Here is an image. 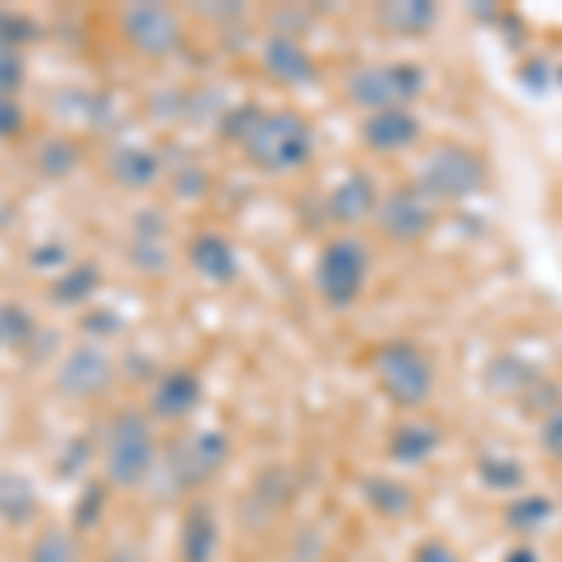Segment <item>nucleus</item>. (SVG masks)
<instances>
[{
	"instance_id": "ddd939ff",
	"label": "nucleus",
	"mask_w": 562,
	"mask_h": 562,
	"mask_svg": "<svg viewBox=\"0 0 562 562\" xmlns=\"http://www.w3.org/2000/svg\"><path fill=\"white\" fill-rule=\"evenodd\" d=\"M105 169L113 177V184L128 188V192H147L161 180V154L139 139L116 143L105 158Z\"/></svg>"
},
{
	"instance_id": "f3484780",
	"label": "nucleus",
	"mask_w": 562,
	"mask_h": 562,
	"mask_svg": "<svg viewBox=\"0 0 562 562\" xmlns=\"http://www.w3.org/2000/svg\"><path fill=\"white\" fill-rule=\"evenodd\" d=\"M42 510V492L34 484V476H26L23 469H0V521L23 529L38 518Z\"/></svg>"
},
{
	"instance_id": "1a4fd4ad",
	"label": "nucleus",
	"mask_w": 562,
	"mask_h": 562,
	"mask_svg": "<svg viewBox=\"0 0 562 562\" xmlns=\"http://www.w3.org/2000/svg\"><path fill=\"white\" fill-rule=\"evenodd\" d=\"M229 435L225 431H192L184 442L173 450L169 458V473H173V484L192 492V487H203L222 473L225 461H229Z\"/></svg>"
},
{
	"instance_id": "b1692460",
	"label": "nucleus",
	"mask_w": 562,
	"mask_h": 562,
	"mask_svg": "<svg viewBox=\"0 0 562 562\" xmlns=\"http://www.w3.org/2000/svg\"><path fill=\"white\" fill-rule=\"evenodd\" d=\"M34 315L15 301H0V352H15L34 341Z\"/></svg>"
},
{
	"instance_id": "f8f14e48",
	"label": "nucleus",
	"mask_w": 562,
	"mask_h": 562,
	"mask_svg": "<svg viewBox=\"0 0 562 562\" xmlns=\"http://www.w3.org/2000/svg\"><path fill=\"white\" fill-rule=\"evenodd\" d=\"M188 267L211 285H233L240 278V251L225 233L203 229L188 240Z\"/></svg>"
},
{
	"instance_id": "473e14b6",
	"label": "nucleus",
	"mask_w": 562,
	"mask_h": 562,
	"mask_svg": "<svg viewBox=\"0 0 562 562\" xmlns=\"http://www.w3.org/2000/svg\"><path fill=\"white\" fill-rule=\"evenodd\" d=\"M105 562H135V555H132V551H113Z\"/></svg>"
},
{
	"instance_id": "9d476101",
	"label": "nucleus",
	"mask_w": 562,
	"mask_h": 562,
	"mask_svg": "<svg viewBox=\"0 0 562 562\" xmlns=\"http://www.w3.org/2000/svg\"><path fill=\"white\" fill-rule=\"evenodd\" d=\"M375 222L390 240L413 244V240H424L431 233L435 206L420 188H397V192H390L386 199H379Z\"/></svg>"
},
{
	"instance_id": "aec40b11",
	"label": "nucleus",
	"mask_w": 562,
	"mask_h": 562,
	"mask_svg": "<svg viewBox=\"0 0 562 562\" xmlns=\"http://www.w3.org/2000/svg\"><path fill=\"white\" fill-rule=\"evenodd\" d=\"M98 285H102V270L94 262H71L49 281V296L65 307H83L94 301Z\"/></svg>"
},
{
	"instance_id": "6ab92c4d",
	"label": "nucleus",
	"mask_w": 562,
	"mask_h": 562,
	"mask_svg": "<svg viewBox=\"0 0 562 562\" xmlns=\"http://www.w3.org/2000/svg\"><path fill=\"white\" fill-rule=\"evenodd\" d=\"M439 442H442V431L435 428V424L405 420L390 435L386 450H390V461H397V465H420V461H428L435 450H439Z\"/></svg>"
},
{
	"instance_id": "7c9ffc66",
	"label": "nucleus",
	"mask_w": 562,
	"mask_h": 562,
	"mask_svg": "<svg viewBox=\"0 0 562 562\" xmlns=\"http://www.w3.org/2000/svg\"><path fill=\"white\" fill-rule=\"evenodd\" d=\"M413 562H461L458 551H450L442 540H424L420 548H416Z\"/></svg>"
},
{
	"instance_id": "2eb2a0df",
	"label": "nucleus",
	"mask_w": 562,
	"mask_h": 562,
	"mask_svg": "<svg viewBox=\"0 0 562 562\" xmlns=\"http://www.w3.org/2000/svg\"><path fill=\"white\" fill-rule=\"evenodd\" d=\"M262 68L285 87H307L315 79V60L293 34H274L262 49Z\"/></svg>"
},
{
	"instance_id": "f03ea898",
	"label": "nucleus",
	"mask_w": 562,
	"mask_h": 562,
	"mask_svg": "<svg viewBox=\"0 0 562 562\" xmlns=\"http://www.w3.org/2000/svg\"><path fill=\"white\" fill-rule=\"evenodd\" d=\"M105 480L121 492H135L158 469V435H154L150 416L143 409H124L113 416L102 447Z\"/></svg>"
},
{
	"instance_id": "a211bd4d",
	"label": "nucleus",
	"mask_w": 562,
	"mask_h": 562,
	"mask_svg": "<svg viewBox=\"0 0 562 562\" xmlns=\"http://www.w3.org/2000/svg\"><path fill=\"white\" fill-rule=\"evenodd\" d=\"M326 211H330L334 222H341V225H357V222H364V217H375L379 188H375V180H371V173H349L330 192Z\"/></svg>"
},
{
	"instance_id": "c85d7f7f",
	"label": "nucleus",
	"mask_w": 562,
	"mask_h": 562,
	"mask_svg": "<svg viewBox=\"0 0 562 562\" xmlns=\"http://www.w3.org/2000/svg\"><path fill=\"white\" fill-rule=\"evenodd\" d=\"M26 128V109L15 94H0V139H15Z\"/></svg>"
},
{
	"instance_id": "0eeeda50",
	"label": "nucleus",
	"mask_w": 562,
	"mask_h": 562,
	"mask_svg": "<svg viewBox=\"0 0 562 562\" xmlns=\"http://www.w3.org/2000/svg\"><path fill=\"white\" fill-rule=\"evenodd\" d=\"M53 383H57L60 394L71 397V402H90V397H102L113 390L116 364L102 346H94V341H79V346H71L65 352V360L57 364Z\"/></svg>"
},
{
	"instance_id": "4be33fe9",
	"label": "nucleus",
	"mask_w": 562,
	"mask_h": 562,
	"mask_svg": "<svg viewBox=\"0 0 562 562\" xmlns=\"http://www.w3.org/2000/svg\"><path fill=\"white\" fill-rule=\"evenodd\" d=\"M435 20H439V12H435V4H424V0H402V4L379 8V23L390 26L394 34H405V38L428 34Z\"/></svg>"
},
{
	"instance_id": "9b49d317",
	"label": "nucleus",
	"mask_w": 562,
	"mask_h": 562,
	"mask_svg": "<svg viewBox=\"0 0 562 562\" xmlns=\"http://www.w3.org/2000/svg\"><path fill=\"white\" fill-rule=\"evenodd\" d=\"M203 405V375L195 368H169L150 386V420H188Z\"/></svg>"
},
{
	"instance_id": "7ed1b4c3",
	"label": "nucleus",
	"mask_w": 562,
	"mask_h": 562,
	"mask_svg": "<svg viewBox=\"0 0 562 562\" xmlns=\"http://www.w3.org/2000/svg\"><path fill=\"white\" fill-rule=\"evenodd\" d=\"M375 375L383 386L386 402L397 409H420L428 405L431 390H435V364L416 341L394 338L386 346H379L375 352Z\"/></svg>"
},
{
	"instance_id": "dca6fc26",
	"label": "nucleus",
	"mask_w": 562,
	"mask_h": 562,
	"mask_svg": "<svg viewBox=\"0 0 562 562\" xmlns=\"http://www.w3.org/2000/svg\"><path fill=\"white\" fill-rule=\"evenodd\" d=\"M360 135H364L371 150L397 154V150H409L420 139V121H416L409 109H383V113H368V121L360 124Z\"/></svg>"
},
{
	"instance_id": "423d86ee",
	"label": "nucleus",
	"mask_w": 562,
	"mask_h": 562,
	"mask_svg": "<svg viewBox=\"0 0 562 562\" xmlns=\"http://www.w3.org/2000/svg\"><path fill=\"white\" fill-rule=\"evenodd\" d=\"M487 184V166L480 154L469 147H439L420 166L416 188L428 199H447V203H461V199L476 195Z\"/></svg>"
},
{
	"instance_id": "6e6552de",
	"label": "nucleus",
	"mask_w": 562,
	"mask_h": 562,
	"mask_svg": "<svg viewBox=\"0 0 562 562\" xmlns=\"http://www.w3.org/2000/svg\"><path fill=\"white\" fill-rule=\"evenodd\" d=\"M124 42L143 57H169L184 42V23L166 4H128L121 12Z\"/></svg>"
},
{
	"instance_id": "a878e982",
	"label": "nucleus",
	"mask_w": 562,
	"mask_h": 562,
	"mask_svg": "<svg viewBox=\"0 0 562 562\" xmlns=\"http://www.w3.org/2000/svg\"><path fill=\"white\" fill-rule=\"evenodd\" d=\"M23 79H26L23 49H15V45L0 42V94H20Z\"/></svg>"
},
{
	"instance_id": "c756f323",
	"label": "nucleus",
	"mask_w": 562,
	"mask_h": 562,
	"mask_svg": "<svg viewBox=\"0 0 562 562\" xmlns=\"http://www.w3.org/2000/svg\"><path fill=\"white\" fill-rule=\"evenodd\" d=\"M540 442H543V450H548L551 458L562 465V405L555 413L543 420V428H540Z\"/></svg>"
},
{
	"instance_id": "20e7f679",
	"label": "nucleus",
	"mask_w": 562,
	"mask_h": 562,
	"mask_svg": "<svg viewBox=\"0 0 562 562\" xmlns=\"http://www.w3.org/2000/svg\"><path fill=\"white\" fill-rule=\"evenodd\" d=\"M371 256L368 244L357 237H334L323 244L315 259V289L330 307H352L368 289Z\"/></svg>"
},
{
	"instance_id": "f257e3e1",
	"label": "nucleus",
	"mask_w": 562,
	"mask_h": 562,
	"mask_svg": "<svg viewBox=\"0 0 562 562\" xmlns=\"http://www.w3.org/2000/svg\"><path fill=\"white\" fill-rule=\"evenodd\" d=\"M244 158L262 173H293L315 154V132L296 109H259L256 124L240 139Z\"/></svg>"
},
{
	"instance_id": "4468645a",
	"label": "nucleus",
	"mask_w": 562,
	"mask_h": 562,
	"mask_svg": "<svg viewBox=\"0 0 562 562\" xmlns=\"http://www.w3.org/2000/svg\"><path fill=\"white\" fill-rule=\"evenodd\" d=\"M217 543H222V525L211 503H192L180 518V562H214Z\"/></svg>"
},
{
	"instance_id": "39448f33",
	"label": "nucleus",
	"mask_w": 562,
	"mask_h": 562,
	"mask_svg": "<svg viewBox=\"0 0 562 562\" xmlns=\"http://www.w3.org/2000/svg\"><path fill=\"white\" fill-rule=\"evenodd\" d=\"M428 76L413 60H394V65H368L349 76V98L352 105H364L368 113H383V109H405L424 94Z\"/></svg>"
},
{
	"instance_id": "bb28decb",
	"label": "nucleus",
	"mask_w": 562,
	"mask_h": 562,
	"mask_svg": "<svg viewBox=\"0 0 562 562\" xmlns=\"http://www.w3.org/2000/svg\"><path fill=\"white\" fill-rule=\"evenodd\" d=\"M38 38V26H34L31 15L23 12H0V42L4 45H15V49H23L26 42Z\"/></svg>"
},
{
	"instance_id": "2f4dec72",
	"label": "nucleus",
	"mask_w": 562,
	"mask_h": 562,
	"mask_svg": "<svg viewBox=\"0 0 562 562\" xmlns=\"http://www.w3.org/2000/svg\"><path fill=\"white\" fill-rule=\"evenodd\" d=\"M503 562H540V559H537V551H532V548H514V551H506Z\"/></svg>"
},
{
	"instance_id": "cd10ccee",
	"label": "nucleus",
	"mask_w": 562,
	"mask_h": 562,
	"mask_svg": "<svg viewBox=\"0 0 562 562\" xmlns=\"http://www.w3.org/2000/svg\"><path fill=\"white\" fill-rule=\"evenodd\" d=\"M480 476H484L487 487H518L525 473L521 465H514L506 458H484L480 461Z\"/></svg>"
},
{
	"instance_id": "5701e85b",
	"label": "nucleus",
	"mask_w": 562,
	"mask_h": 562,
	"mask_svg": "<svg viewBox=\"0 0 562 562\" xmlns=\"http://www.w3.org/2000/svg\"><path fill=\"white\" fill-rule=\"evenodd\" d=\"M23 562H83V548H79V537L71 529L49 525V529H42L34 537Z\"/></svg>"
},
{
	"instance_id": "412c9836",
	"label": "nucleus",
	"mask_w": 562,
	"mask_h": 562,
	"mask_svg": "<svg viewBox=\"0 0 562 562\" xmlns=\"http://www.w3.org/2000/svg\"><path fill=\"white\" fill-rule=\"evenodd\" d=\"M360 492H364L371 510L383 514V518H409L416 506L413 487L394 476H368L364 484H360Z\"/></svg>"
},
{
	"instance_id": "393cba45",
	"label": "nucleus",
	"mask_w": 562,
	"mask_h": 562,
	"mask_svg": "<svg viewBox=\"0 0 562 562\" xmlns=\"http://www.w3.org/2000/svg\"><path fill=\"white\" fill-rule=\"evenodd\" d=\"M551 514H555L551 498L529 495V498H518V503L506 510V525H510V529H518V532H532V529H540V525H548Z\"/></svg>"
}]
</instances>
